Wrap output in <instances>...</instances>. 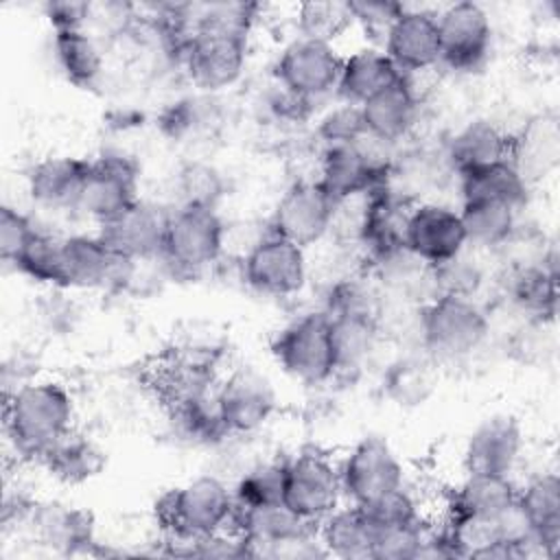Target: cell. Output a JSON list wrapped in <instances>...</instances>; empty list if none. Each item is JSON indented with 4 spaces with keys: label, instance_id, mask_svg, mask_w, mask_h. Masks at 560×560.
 Masks as SVG:
<instances>
[{
    "label": "cell",
    "instance_id": "6da1fadb",
    "mask_svg": "<svg viewBox=\"0 0 560 560\" xmlns=\"http://www.w3.org/2000/svg\"><path fill=\"white\" fill-rule=\"evenodd\" d=\"M2 424L18 459L37 462L77 429V402L66 383L37 376L4 396Z\"/></svg>",
    "mask_w": 560,
    "mask_h": 560
},
{
    "label": "cell",
    "instance_id": "7a4b0ae2",
    "mask_svg": "<svg viewBox=\"0 0 560 560\" xmlns=\"http://www.w3.org/2000/svg\"><path fill=\"white\" fill-rule=\"evenodd\" d=\"M234 508L232 486L208 472L162 492L153 505V516L164 538L184 547L182 556H186L190 542L230 529Z\"/></svg>",
    "mask_w": 560,
    "mask_h": 560
},
{
    "label": "cell",
    "instance_id": "3957f363",
    "mask_svg": "<svg viewBox=\"0 0 560 560\" xmlns=\"http://www.w3.org/2000/svg\"><path fill=\"white\" fill-rule=\"evenodd\" d=\"M490 339V315L479 300L435 295L418 313V350L438 365L468 361Z\"/></svg>",
    "mask_w": 560,
    "mask_h": 560
},
{
    "label": "cell",
    "instance_id": "277c9868",
    "mask_svg": "<svg viewBox=\"0 0 560 560\" xmlns=\"http://www.w3.org/2000/svg\"><path fill=\"white\" fill-rule=\"evenodd\" d=\"M228 249V225L217 208L175 206L168 210L160 258L171 278H195Z\"/></svg>",
    "mask_w": 560,
    "mask_h": 560
},
{
    "label": "cell",
    "instance_id": "5b68a950",
    "mask_svg": "<svg viewBox=\"0 0 560 560\" xmlns=\"http://www.w3.org/2000/svg\"><path fill=\"white\" fill-rule=\"evenodd\" d=\"M271 354L293 381L322 387L335 381V350L330 317L324 308L295 315L271 339Z\"/></svg>",
    "mask_w": 560,
    "mask_h": 560
},
{
    "label": "cell",
    "instance_id": "8992f818",
    "mask_svg": "<svg viewBox=\"0 0 560 560\" xmlns=\"http://www.w3.org/2000/svg\"><path fill=\"white\" fill-rule=\"evenodd\" d=\"M238 267L241 280L265 298L284 300L300 295L308 282L306 249L269 228L241 254Z\"/></svg>",
    "mask_w": 560,
    "mask_h": 560
},
{
    "label": "cell",
    "instance_id": "52a82bcc",
    "mask_svg": "<svg viewBox=\"0 0 560 560\" xmlns=\"http://www.w3.org/2000/svg\"><path fill=\"white\" fill-rule=\"evenodd\" d=\"M339 464L319 448H302L284 459L282 503L302 521L317 525L343 503Z\"/></svg>",
    "mask_w": 560,
    "mask_h": 560
},
{
    "label": "cell",
    "instance_id": "ba28073f",
    "mask_svg": "<svg viewBox=\"0 0 560 560\" xmlns=\"http://www.w3.org/2000/svg\"><path fill=\"white\" fill-rule=\"evenodd\" d=\"M249 57V37L199 28L182 50L179 63L188 81L203 94H219L236 85Z\"/></svg>",
    "mask_w": 560,
    "mask_h": 560
},
{
    "label": "cell",
    "instance_id": "9c48e42d",
    "mask_svg": "<svg viewBox=\"0 0 560 560\" xmlns=\"http://www.w3.org/2000/svg\"><path fill=\"white\" fill-rule=\"evenodd\" d=\"M138 186L140 164L122 151H103L88 162L74 214L101 225L140 199Z\"/></svg>",
    "mask_w": 560,
    "mask_h": 560
},
{
    "label": "cell",
    "instance_id": "30bf717a",
    "mask_svg": "<svg viewBox=\"0 0 560 560\" xmlns=\"http://www.w3.org/2000/svg\"><path fill=\"white\" fill-rule=\"evenodd\" d=\"M337 464L343 499L348 503L363 505L407 483L402 459L381 435H363Z\"/></svg>",
    "mask_w": 560,
    "mask_h": 560
},
{
    "label": "cell",
    "instance_id": "8fae6325",
    "mask_svg": "<svg viewBox=\"0 0 560 560\" xmlns=\"http://www.w3.org/2000/svg\"><path fill=\"white\" fill-rule=\"evenodd\" d=\"M343 55L337 44L295 37L278 55L273 79L287 92L311 103L337 92Z\"/></svg>",
    "mask_w": 560,
    "mask_h": 560
},
{
    "label": "cell",
    "instance_id": "7c38bea8",
    "mask_svg": "<svg viewBox=\"0 0 560 560\" xmlns=\"http://www.w3.org/2000/svg\"><path fill=\"white\" fill-rule=\"evenodd\" d=\"M440 63L453 72L479 70L492 48V22L488 11L472 0L438 9Z\"/></svg>",
    "mask_w": 560,
    "mask_h": 560
},
{
    "label": "cell",
    "instance_id": "4fadbf2b",
    "mask_svg": "<svg viewBox=\"0 0 560 560\" xmlns=\"http://www.w3.org/2000/svg\"><path fill=\"white\" fill-rule=\"evenodd\" d=\"M337 201L317 179H298L280 195L269 230L308 249L330 236Z\"/></svg>",
    "mask_w": 560,
    "mask_h": 560
},
{
    "label": "cell",
    "instance_id": "5bb4252c",
    "mask_svg": "<svg viewBox=\"0 0 560 560\" xmlns=\"http://www.w3.org/2000/svg\"><path fill=\"white\" fill-rule=\"evenodd\" d=\"M217 405L230 438L258 433L278 411L273 383L254 368H236L219 381Z\"/></svg>",
    "mask_w": 560,
    "mask_h": 560
},
{
    "label": "cell",
    "instance_id": "9a60e30c",
    "mask_svg": "<svg viewBox=\"0 0 560 560\" xmlns=\"http://www.w3.org/2000/svg\"><path fill=\"white\" fill-rule=\"evenodd\" d=\"M133 260L118 256L101 236L70 234L63 236V278L66 291H120L125 293Z\"/></svg>",
    "mask_w": 560,
    "mask_h": 560
},
{
    "label": "cell",
    "instance_id": "2e32d148",
    "mask_svg": "<svg viewBox=\"0 0 560 560\" xmlns=\"http://www.w3.org/2000/svg\"><path fill=\"white\" fill-rule=\"evenodd\" d=\"M405 247L431 267L457 256L468 247L459 208L433 199L416 201L405 225Z\"/></svg>",
    "mask_w": 560,
    "mask_h": 560
},
{
    "label": "cell",
    "instance_id": "e0dca14e",
    "mask_svg": "<svg viewBox=\"0 0 560 560\" xmlns=\"http://www.w3.org/2000/svg\"><path fill=\"white\" fill-rule=\"evenodd\" d=\"M383 50L402 74H422L440 66L438 11L405 4L392 24Z\"/></svg>",
    "mask_w": 560,
    "mask_h": 560
},
{
    "label": "cell",
    "instance_id": "ac0fdd59",
    "mask_svg": "<svg viewBox=\"0 0 560 560\" xmlns=\"http://www.w3.org/2000/svg\"><path fill=\"white\" fill-rule=\"evenodd\" d=\"M24 529L35 542L66 556L90 553L98 545L92 512L59 499L35 501Z\"/></svg>",
    "mask_w": 560,
    "mask_h": 560
},
{
    "label": "cell",
    "instance_id": "d6986e66",
    "mask_svg": "<svg viewBox=\"0 0 560 560\" xmlns=\"http://www.w3.org/2000/svg\"><path fill=\"white\" fill-rule=\"evenodd\" d=\"M166 219V208L138 199L116 217L96 225V232L118 256L127 260H144L160 256Z\"/></svg>",
    "mask_w": 560,
    "mask_h": 560
},
{
    "label": "cell",
    "instance_id": "ffe728a7",
    "mask_svg": "<svg viewBox=\"0 0 560 560\" xmlns=\"http://www.w3.org/2000/svg\"><path fill=\"white\" fill-rule=\"evenodd\" d=\"M525 435L514 416L494 413L483 418L466 438L462 464L466 472L512 475L523 453Z\"/></svg>",
    "mask_w": 560,
    "mask_h": 560
},
{
    "label": "cell",
    "instance_id": "44dd1931",
    "mask_svg": "<svg viewBox=\"0 0 560 560\" xmlns=\"http://www.w3.org/2000/svg\"><path fill=\"white\" fill-rule=\"evenodd\" d=\"M420 105V90L409 77L402 74L396 83L359 105L365 136L392 147L400 144L418 127Z\"/></svg>",
    "mask_w": 560,
    "mask_h": 560
},
{
    "label": "cell",
    "instance_id": "7402d4cb",
    "mask_svg": "<svg viewBox=\"0 0 560 560\" xmlns=\"http://www.w3.org/2000/svg\"><path fill=\"white\" fill-rule=\"evenodd\" d=\"M521 514L540 556L553 558L560 549V479L553 470L538 472L516 490Z\"/></svg>",
    "mask_w": 560,
    "mask_h": 560
},
{
    "label": "cell",
    "instance_id": "603a6c76",
    "mask_svg": "<svg viewBox=\"0 0 560 560\" xmlns=\"http://www.w3.org/2000/svg\"><path fill=\"white\" fill-rule=\"evenodd\" d=\"M90 158L46 155L26 173V192L35 206L55 212H74Z\"/></svg>",
    "mask_w": 560,
    "mask_h": 560
},
{
    "label": "cell",
    "instance_id": "cb8c5ba5",
    "mask_svg": "<svg viewBox=\"0 0 560 560\" xmlns=\"http://www.w3.org/2000/svg\"><path fill=\"white\" fill-rule=\"evenodd\" d=\"M330 317V337L335 350V381L357 378L376 357L385 341L376 313H339Z\"/></svg>",
    "mask_w": 560,
    "mask_h": 560
},
{
    "label": "cell",
    "instance_id": "d4e9b609",
    "mask_svg": "<svg viewBox=\"0 0 560 560\" xmlns=\"http://www.w3.org/2000/svg\"><path fill=\"white\" fill-rule=\"evenodd\" d=\"M503 298L523 319L556 322L558 313V265L556 256L529 267L503 271Z\"/></svg>",
    "mask_w": 560,
    "mask_h": 560
},
{
    "label": "cell",
    "instance_id": "484cf974",
    "mask_svg": "<svg viewBox=\"0 0 560 560\" xmlns=\"http://www.w3.org/2000/svg\"><path fill=\"white\" fill-rule=\"evenodd\" d=\"M512 133L492 120L477 118L459 127L446 142L444 155L453 175H464L510 160Z\"/></svg>",
    "mask_w": 560,
    "mask_h": 560
},
{
    "label": "cell",
    "instance_id": "4316f807",
    "mask_svg": "<svg viewBox=\"0 0 560 560\" xmlns=\"http://www.w3.org/2000/svg\"><path fill=\"white\" fill-rule=\"evenodd\" d=\"M516 490L512 475L466 472L446 494V516L499 518L514 508Z\"/></svg>",
    "mask_w": 560,
    "mask_h": 560
},
{
    "label": "cell",
    "instance_id": "83f0119b",
    "mask_svg": "<svg viewBox=\"0 0 560 560\" xmlns=\"http://www.w3.org/2000/svg\"><path fill=\"white\" fill-rule=\"evenodd\" d=\"M560 160V127L556 114L532 116L523 127L512 133L510 162L532 186L556 171Z\"/></svg>",
    "mask_w": 560,
    "mask_h": 560
},
{
    "label": "cell",
    "instance_id": "f1b7e54d",
    "mask_svg": "<svg viewBox=\"0 0 560 560\" xmlns=\"http://www.w3.org/2000/svg\"><path fill=\"white\" fill-rule=\"evenodd\" d=\"M402 77L387 52L378 46L363 44L343 55L337 94L346 103L361 105L381 90L389 88Z\"/></svg>",
    "mask_w": 560,
    "mask_h": 560
},
{
    "label": "cell",
    "instance_id": "f546056e",
    "mask_svg": "<svg viewBox=\"0 0 560 560\" xmlns=\"http://www.w3.org/2000/svg\"><path fill=\"white\" fill-rule=\"evenodd\" d=\"M438 363L424 352H405L392 359L381 374L383 396L398 409L427 405L438 389Z\"/></svg>",
    "mask_w": 560,
    "mask_h": 560
},
{
    "label": "cell",
    "instance_id": "4dcf8cb0",
    "mask_svg": "<svg viewBox=\"0 0 560 560\" xmlns=\"http://www.w3.org/2000/svg\"><path fill=\"white\" fill-rule=\"evenodd\" d=\"M315 534L326 556L346 560L372 558L374 529L357 503L343 501L315 525Z\"/></svg>",
    "mask_w": 560,
    "mask_h": 560
},
{
    "label": "cell",
    "instance_id": "1f68e13d",
    "mask_svg": "<svg viewBox=\"0 0 560 560\" xmlns=\"http://www.w3.org/2000/svg\"><path fill=\"white\" fill-rule=\"evenodd\" d=\"M105 464V451L96 440L81 433L79 429H72L68 435H63L39 459V466H44L52 479L68 486H79L98 477Z\"/></svg>",
    "mask_w": 560,
    "mask_h": 560
},
{
    "label": "cell",
    "instance_id": "d6a6232c",
    "mask_svg": "<svg viewBox=\"0 0 560 560\" xmlns=\"http://www.w3.org/2000/svg\"><path fill=\"white\" fill-rule=\"evenodd\" d=\"M52 57L66 81L81 90L94 88L105 70L103 48L88 28L52 33Z\"/></svg>",
    "mask_w": 560,
    "mask_h": 560
},
{
    "label": "cell",
    "instance_id": "836d02e7",
    "mask_svg": "<svg viewBox=\"0 0 560 560\" xmlns=\"http://www.w3.org/2000/svg\"><path fill=\"white\" fill-rule=\"evenodd\" d=\"M457 179L462 201H494L510 206L516 212L529 201L532 186L523 179L510 160L464 173Z\"/></svg>",
    "mask_w": 560,
    "mask_h": 560
},
{
    "label": "cell",
    "instance_id": "e575fe53",
    "mask_svg": "<svg viewBox=\"0 0 560 560\" xmlns=\"http://www.w3.org/2000/svg\"><path fill=\"white\" fill-rule=\"evenodd\" d=\"M459 217L472 249L497 252L518 223V212L494 201H462Z\"/></svg>",
    "mask_w": 560,
    "mask_h": 560
},
{
    "label": "cell",
    "instance_id": "d590c367",
    "mask_svg": "<svg viewBox=\"0 0 560 560\" xmlns=\"http://www.w3.org/2000/svg\"><path fill=\"white\" fill-rule=\"evenodd\" d=\"M13 269L42 287L66 289L63 236L39 230L26 249L18 256Z\"/></svg>",
    "mask_w": 560,
    "mask_h": 560
},
{
    "label": "cell",
    "instance_id": "8d00e7d4",
    "mask_svg": "<svg viewBox=\"0 0 560 560\" xmlns=\"http://www.w3.org/2000/svg\"><path fill=\"white\" fill-rule=\"evenodd\" d=\"M284 459H260L247 466L232 486L236 505L258 508L282 503Z\"/></svg>",
    "mask_w": 560,
    "mask_h": 560
},
{
    "label": "cell",
    "instance_id": "74e56055",
    "mask_svg": "<svg viewBox=\"0 0 560 560\" xmlns=\"http://www.w3.org/2000/svg\"><path fill=\"white\" fill-rule=\"evenodd\" d=\"M488 280L486 267L470 254V247L433 267V293L477 300ZM433 295V298H435Z\"/></svg>",
    "mask_w": 560,
    "mask_h": 560
},
{
    "label": "cell",
    "instance_id": "f35d334b",
    "mask_svg": "<svg viewBox=\"0 0 560 560\" xmlns=\"http://www.w3.org/2000/svg\"><path fill=\"white\" fill-rule=\"evenodd\" d=\"M352 26L348 2L311 0L295 9L298 37L335 44Z\"/></svg>",
    "mask_w": 560,
    "mask_h": 560
},
{
    "label": "cell",
    "instance_id": "ab89813d",
    "mask_svg": "<svg viewBox=\"0 0 560 560\" xmlns=\"http://www.w3.org/2000/svg\"><path fill=\"white\" fill-rule=\"evenodd\" d=\"M212 96L214 94L184 96L164 107L158 120L162 133L173 140H186L199 136L201 131H210V127L217 122Z\"/></svg>",
    "mask_w": 560,
    "mask_h": 560
},
{
    "label": "cell",
    "instance_id": "60d3db41",
    "mask_svg": "<svg viewBox=\"0 0 560 560\" xmlns=\"http://www.w3.org/2000/svg\"><path fill=\"white\" fill-rule=\"evenodd\" d=\"M361 510L365 512L374 534L385 532V529L416 525V523L424 521L422 505H420L416 492L407 483L363 503Z\"/></svg>",
    "mask_w": 560,
    "mask_h": 560
},
{
    "label": "cell",
    "instance_id": "b9f144b4",
    "mask_svg": "<svg viewBox=\"0 0 560 560\" xmlns=\"http://www.w3.org/2000/svg\"><path fill=\"white\" fill-rule=\"evenodd\" d=\"M175 190L179 197L177 206L217 208L225 195V177L214 164L186 162L175 177Z\"/></svg>",
    "mask_w": 560,
    "mask_h": 560
},
{
    "label": "cell",
    "instance_id": "7bdbcfd3",
    "mask_svg": "<svg viewBox=\"0 0 560 560\" xmlns=\"http://www.w3.org/2000/svg\"><path fill=\"white\" fill-rule=\"evenodd\" d=\"M315 136L322 140L324 147L357 144L365 138L361 107L346 101L328 107L315 125Z\"/></svg>",
    "mask_w": 560,
    "mask_h": 560
},
{
    "label": "cell",
    "instance_id": "ee69618b",
    "mask_svg": "<svg viewBox=\"0 0 560 560\" xmlns=\"http://www.w3.org/2000/svg\"><path fill=\"white\" fill-rule=\"evenodd\" d=\"M352 26L361 28L370 46L383 48V42L396 22V18L402 13L405 4L394 0H359L348 2Z\"/></svg>",
    "mask_w": 560,
    "mask_h": 560
},
{
    "label": "cell",
    "instance_id": "f6af8a7d",
    "mask_svg": "<svg viewBox=\"0 0 560 560\" xmlns=\"http://www.w3.org/2000/svg\"><path fill=\"white\" fill-rule=\"evenodd\" d=\"M37 232H39V228L26 212H22L13 206H2L0 208V256H2V260L7 265H13Z\"/></svg>",
    "mask_w": 560,
    "mask_h": 560
},
{
    "label": "cell",
    "instance_id": "bcb514c9",
    "mask_svg": "<svg viewBox=\"0 0 560 560\" xmlns=\"http://www.w3.org/2000/svg\"><path fill=\"white\" fill-rule=\"evenodd\" d=\"M92 2L83 0H48L44 4V18L52 33L59 31H81L90 26Z\"/></svg>",
    "mask_w": 560,
    "mask_h": 560
}]
</instances>
